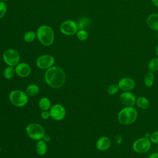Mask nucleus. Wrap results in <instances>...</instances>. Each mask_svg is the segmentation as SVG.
Masks as SVG:
<instances>
[{"instance_id":"obj_1","label":"nucleus","mask_w":158,"mask_h":158,"mask_svg":"<svg viewBox=\"0 0 158 158\" xmlns=\"http://www.w3.org/2000/svg\"><path fill=\"white\" fill-rule=\"evenodd\" d=\"M44 78L49 86L54 88H59L65 83V74L60 67H51L46 71Z\"/></svg>"},{"instance_id":"obj_2","label":"nucleus","mask_w":158,"mask_h":158,"mask_svg":"<svg viewBox=\"0 0 158 158\" xmlns=\"http://www.w3.org/2000/svg\"><path fill=\"white\" fill-rule=\"evenodd\" d=\"M138 117V112L133 107H125L117 115L118 122L123 125H128L134 123Z\"/></svg>"},{"instance_id":"obj_3","label":"nucleus","mask_w":158,"mask_h":158,"mask_svg":"<svg viewBox=\"0 0 158 158\" xmlns=\"http://www.w3.org/2000/svg\"><path fill=\"white\" fill-rule=\"evenodd\" d=\"M36 37L38 41L45 46H51L54 40V33L52 28L46 25L40 26L36 30Z\"/></svg>"},{"instance_id":"obj_4","label":"nucleus","mask_w":158,"mask_h":158,"mask_svg":"<svg viewBox=\"0 0 158 158\" xmlns=\"http://www.w3.org/2000/svg\"><path fill=\"white\" fill-rule=\"evenodd\" d=\"M10 102L16 107H21L25 106L28 102V96L27 94L20 90H13L9 94Z\"/></svg>"},{"instance_id":"obj_5","label":"nucleus","mask_w":158,"mask_h":158,"mask_svg":"<svg viewBox=\"0 0 158 158\" xmlns=\"http://www.w3.org/2000/svg\"><path fill=\"white\" fill-rule=\"evenodd\" d=\"M151 142L150 139L146 137H141L136 139L132 144L133 150L139 154L147 152L151 147Z\"/></svg>"},{"instance_id":"obj_6","label":"nucleus","mask_w":158,"mask_h":158,"mask_svg":"<svg viewBox=\"0 0 158 158\" xmlns=\"http://www.w3.org/2000/svg\"><path fill=\"white\" fill-rule=\"evenodd\" d=\"M26 132L28 136L35 140H40L44 135L43 127L37 123H31L26 128Z\"/></svg>"},{"instance_id":"obj_7","label":"nucleus","mask_w":158,"mask_h":158,"mask_svg":"<svg viewBox=\"0 0 158 158\" xmlns=\"http://www.w3.org/2000/svg\"><path fill=\"white\" fill-rule=\"evenodd\" d=\"M4 62L9 66L17 65L20 59L19 52L14 49H8L6 50L2 55Z\"/></svg>"},{"instance_id":"obj_8","label":"nucleus","mask_w":158,"mask_h":158,"mask_svg":"<svg viewBox=\"0 0 158 158\" xmlns=\"http://www.w3.org/2000/svg\"><path fill=\"white\" fill-rule=\"evenodd\" d=\"M59 30L62 34L67 36L74 35L78 30L77 23L72 20H67L63 22L60 25Z\"/></svg>"},{"instance_id":"obj_9","label":"nucleus","mask_w":158,"mask_h":158,"mask_svg":"<svg viewBox=\"0 0 158 158\" xmlns=\"http://www.w3.org/2000/svg\"><path fill=\"white\" fill-rule=\"evenodd\" d=\"M55 62L54 58L49 54H44L39 56L36 61V65L41 69H48L52 67Z\"/></svg>"},{"instance_id":"obj_10","label":"nucleus","mask_w":158,"mask_h":158,"mask_svg":"<svg viewBox=\"0 0 158 158\" xmlns=\"http://www.w3.org/2000/svg\"><path fill=\"white\" fill-rule=\"evenodd\" d=\"M50 117L55 120H62L66 114L65 107L61 104H55L52 106L49 111Z\"/></svg>"},{"instance_id":"obj_11","label":"nucleus","mask_w":158,"mask_h":158,"mask_svg":"<svg viewBox=\"0 0 158 158\" xmlns=\"http://www.w3.org/2000/svg\"><path fill=\"white\" fill-rule=\"evenodd\" d=\"M136 97L130 91H123L120 95V101L125 107H133L136 104Z\"/></svg>"},{"instance_id":"obj_12","label":"nucleus","mask_w":158,"mask_h":158,"mask_svg":"<svg viewBox=\"0 0 158 158\" xmlns=\"http://www.w3.org/2000/svg\"><path fill=\"white\" fill-rule=\"evenodd\" d=\"M117 85L120 89L123 91H130L134 89L135 81L130 77H123L118 80Z\"/></svg>"},{"instance_id":"obj_13","label":"nucleus","mask_w":158,"mask_h":158,"mask_svg":"<svg viewBox=\"0 0 158 158\" xmlns=\"http://www.w3.org/2000/svg\"><path fill=\"white\" fill-rule=\"evenodd\" d=\"M15 73L20 77H28L31 73V68L28 64L25 62L19 63L15 69Z\"/></svg>"},{"instance_id":"obj_14","label":"nucleus","mask_w":158,"mask_h":158,"mask_svg":"<svg viewBox=\"0 0 158 158\" xmlns=\"http://www.w3.org/2000/svg\"><path fill=\"white\" fill-rule=\"evenodd\" d=\"M111 140L107 136L100 137L96 142V148L101 151H104L107 150L111 146Z\"/></svg>"},{"instance_id":"obj_15","label":"nucleus","mask_w":158,"mask_h":158,"mask_svg":"<svg viewBox=\"0 0 158 158\" xmlns=\"http://www.w3.org/2000/svg\"><path fill=\"white\" fill-rule=\"evenodd\" d=\"M146 23L151 29L158 31V14H151L147 18Z\"/></svg>"},{"instance_id":"obj_16","label":"nucleus","mask_w":158,"mask_h":158,"mask_svg":"<svg viewBox=\"0 0 158 158\" xmlns=\"http://www.w3.org/2000/svg\"><path fill=\"white\" fill-rule=\"evenodd\" d=\"M135 104L141 109H147L149 107L150 103L146 98L144 96H139L136 98Z\"/></svg>"},{"instance_id":"obj_17","label":"nucleus","mask_w":158,"mask_h":158,"mask_svg":"<svg viewBox=\"0 0 158 158\" xmlns=\"http://www.w3.org/2000/svg\"><path fill=\"white\" fill-rule=\"evenodd\" d=\"M36 151L40 155L43 156L47 151V145L44 140H39L36 144Z\"/></svg>"},{"instance_id":"obj_18","label":"nucleus","mask_w":158,"mask_h":158,"mask_svg":"<svg viewBox=\"0 0 158 158\" xmlns=\"http://www.w3.org/2000/svg\"><path fill=\"white\" fill-rule=\"evenodd\" d=\"M154 83V75L152 72H148L144 77V84L148 87H151Z\"/></svg>"},{"instance_id":"obj_19","label":"nucleus","mask_w":158,"mask_h":158,"mask_svg":"<svg viewBox=\"0 0 158 158\" xmlns=\"http://www.w3.org/2000/svg\"><path fill=\"white\" fill-rule=\"evenodd\" d=\"M91 23V20L89 18L86 17H83L80 18L77 22V27L78 30H85Z\"/></svg>"},{"instance_id":"obj_20","label":"nucleus","mask_w":158,"mask_h":158,"mask_svg":"<svg viewBox=\"0 0 158 158\" xmlns=\"http://www.w3.org/2000/svg\"><path fill=\"white\" fill-rule=\"evenodd\" d=\"M148 69L149 72H155L158 70V57L152 59L148 64Z\"/></svg>"},{"instance_id":"obj_21","label":"nucleus","mask_w":158,"mask_h":158,"mask_svg":"<svg viewBox=\"0 0 158 158\" xmlns=\"http://www.w3.org/2000/svg\"><path fill=\"white\" fill-rule=\"evenodd\" d=\"M39 88L35 84L29 85L26 88V93L30 96H34L38 93Z\"/></svg>"},{"instance_id":"obj_22","label":"nucleus","mask_w":158,"mask_h":158,"mask_svg":"<svg viewBox=\"0 0 158 158\" xmlns=\"http://www.w3.org/2000/svg\"><path fill=\"white\" fill-rule=\"evenodd\" d=\"M39 107L43 110H48L51 106V101L47 98H42L39 101Z\"/></svg>"},{"instance_id":"obj_23","label":"nucleus","mask_w":158,"mask_h":158,"mask_svg":"<svg viewBox=\"0 0 158 158\" xmlns=\"http://www.w3.org/2000/svg\"><path fill=\"white\" fill-rule=\"evenodd\" d=\"M36 38V33L33 31H28L23 35V40L27 43L33 42Z\"/></svg>"},{"instance_id":"obj_24","label":"nucleus","mask_w":158,"mask_h":158,"mask_svg":"<svg viewBox=\"0 0 158 158\" xmlns=\"http://www.w3.org/2000/svg\"><path fill=\"white\" fill-rule=\"evenodd\" d=\"M15 73V69L12 66L7 67L4 70V76L7 79H11L14 77V74Z\"/></svg>"},{"instance_id":"obj_25","label":"nucleus","mask_w":158,"mask_h":158,"mask_svg":"<svg viewBox=\"0 0 158 158\" xmlns=\"http://www.w3.org/2000/svg\"><path fill=\"white\" fill-rule=\"evenodd\" d=\"M77 36L80 41H86L88 38V33L85 30H78L77 33Z\"/></svg>"},{"instance_id":"obj_26","label":"nucleus","mask_w":158,"mask_h":158,"mask_svg":"<svg viewBox=\"0 0 158 158\" xmlns=\"http://www.w3.org/2000/svg\"><path fill=\"white\" fill-rule=\"evenodd\" d=\"M119 89H119V87L117 84H112L108 86L107 91L109 94L114 95V94H116L118 91Z\"/></svg>"},{"instance_id":"obj_27","label":"nucleus","mask_w":158,"mask_h":158,"mask_svg":"<svg viewBox=\"0 0 158 158\" xmlns=\"http://www.w3.org/2000/svg\"><path fill=\"white\" fill-rule=\"evenodd\" d=\"M7 5L4 1H0V19L2 18L7 12Z\"/></svg>"},{"instance_id":"obj_28","label":"nucleus","mask_w":158,"mask_h":158,"mask_svg":"<svg viewBox=\"0 0 158 158\" xmlns=\"http://www.w3.org/2000/svg\"><path fill=\"white\" fill-rule=\"evenodd\" d=\"M149 139H150L152 143L158 144V130L152 132L151 134H150Z\"/></svg>"},{"instance_id":"obj_29","label":"nucleus","mask_w":158,"mask_h":158,"mask_svg":"<svg viewBox=\"0 0 158 158\" xmlns=\"http://www.w3.org/2000/svg\"><path fill=\"white\" fill-rule=\"evenodd\" d=\"M41 115V117L44 119H47L50 117V113L47 110H44Z\"/></svg>"},{"instance_id":"obj_30","label":"nucleus","mask_w":158,"mask_h":158,"mask_svg":"<svg viewBox=\"0 0 158 158\" xmlns=\"http://www.w3.org/2000/svg\"><path fill=\"white\" fill-rule=\"evenodd\" d=\"M43 139L45 142H48L51 140V136L49 135H44Z\"/></svg>"},{"instance_id":"obj_31","label":"nucleus","mask_w":158,"mask_h":158,"mask_svg":"<svg viewBox=\"0 0 158 158\" xmlns=\"http://www.w3.org/2000/svg\"><path fill=\"white\" fill-rule=\"evenodd\" d=\"M148 158H158V152H154L151 154Z\"/></svg>"},{"instance_id":"obj_32","label":"nucleus","mask_w":158,"mask_h":158,"mask_svg":"<svg viewBox=\"0 0 158 158\" xmlns=\"http://www.w3.org/2000/svg\"><path fill=\"white\" fill-rule=\"evenodd\" d=\"M116 138H117V139H116V142L117 143H119V141L121 143V141H122V137L120 136V135H117Z\"/></svg>"},{"instance_id":"obj_33","label":"nucleus","mask_w":158,"mask_h":158,"mask_svg":"<svg viewBox=\"0 0 158 158\" xmlns=\"http://www.w3.org/2000/svg\"><path fill=\"white\" fill-rule=\"evenodd\" d=\"M152 3L156 7H158V0H151Z\"/></svg>"},{"instance_id":"obj_34","label":"nucleus","mask_w":158,"mask_h":158,"mask_svg":"<svg viewBox=\"0 0 158 158\" xmlns=\"http://www.w3.org/2000/svg\"><path fill=\"white\" fill-rule=\"evenodd\" d=\"M156 55H157V56L158 57V45L157 46L156 49Z\"/></svg>"},{"instance_id":"obj_35","label":"nucleus","mask_w":158,"mask_h":158,"mask_svg":"<svg viewBox=\"0 0 158 158\" xmlns=\"http://www.w3.org/2000/svg\"><path fill=\"white\" fill-rule=\"evenodd\" d=\"M1 1H4H4H7V0H1Z\"/></svg>"},{"instance_id":"obj_36","label":"nucleus","mask_w":158,"mask_h":158,"mask_svg":"<svg viewBox=\"0 0 158 158\" xmlns=\"http://www.w3.org/2000/svg\"><path fill=\"white\" fill-rule=\"evenodd\" d=\"M157 152H158V146H157Z\"/></svg>"},{"instance_id":"obj_37","label":"nucleus","mask_w":158,"mask_h":158,"mask_svg":"<svg viewBox=\"0 0 158 158\" xmlns=\"http://www.w3.org/2000/svg\"><path fill=\"white\" fill-rule=\"evenodd\" d=\"M0 151H1V148H0Z\"/></svg>"},{"instance_id":"obj_38","label":"nucleus","mask_w":158,"mask_h":158,"mask_svg":"<svg viewBox=\"0 0 158 158\" xmlns=\"http://www.w3.org/2000/svg\"><path fill=\"white\" fill-rule=\"evenodd\" d=\"M1 1V0H0V1Z\"/></svg>"}]
</instances>
